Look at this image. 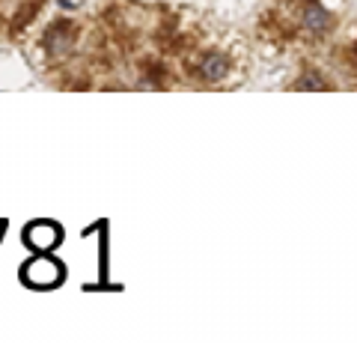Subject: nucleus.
Listing matches in <instances>:
<instances>
[{
	"instance_id": "1",
	"label": "nucleus",
	"mask_w": 357,
	"mask_h": 343,
	"mask_svg": "<svg viewBox=\"0 0 357 343\" xmlns=\"http://www.w3.org/2000/svg\"><path fill=\"white\" fill-rule=\"evenodd\" d=\"M197 75L203 81H208V84H215V81H223L229 75V57L223 51H208V54H203L199 57V63H197Z\"/></svg>"
},
{
	"instance_id": "2",
	"label": "nucleus",
	"mask_w": 357,
	"mask_h": 343,
	"mask_svg": "<svg viewBox=\"0 0 357 343\" xmlns=\"http://www.w3.org/2000/svg\"><path fill=\"white\" fill-rule=\"evenodd\" d=\"M301 24H304V27L312 33V36H321V33L331 30V15H328L325 6L307 3V6H304V15H301Z\"/></svg>"
},
{
	"instance_id": "3",
	"label": "nucleus",
	"mask_w": 357,
	"mask_h": 343,
	"mask_svg": "<svg viewBox=\"0 0 357 343\" xmlns=\"http://www.w3.org/2000/svg\"><path fill=\"white\" fill-rule=\"evenodd\" d=\"M72 39H75V33L69 30V24H57V27L48 33L45 45H48V51L60 54V51H69V48H72Z\"/></svg>"
},
{
	"instance_id": "4",
	"label": "nucleus",
	"mask_w": 357,
	"mask_h": 343,
	"mask_svg": "<svg viewBox=\"0 0 357 343\" xmlns=\"http://www.w3.org/2000/svg\"><path fill=\"white\" fill-rule=\"evenodd\" d=\"M33 269H39V275H30V281H33V284H39V286H51V284H57V281H60L57 263L39 260V263H33Z\"/></svg>"
}]
</instances>
